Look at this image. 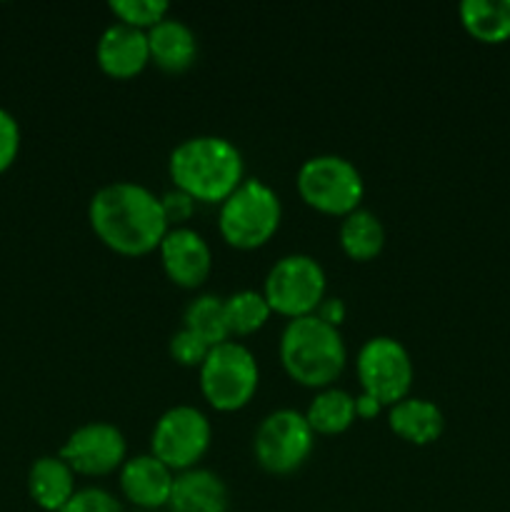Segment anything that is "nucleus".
I'll return each instance as SVG.
<instances>
[{
    "instance_id": "obj_9",
    "label": "nucleus",
    "mask_w": 510,
    "mask_h": 512,
    "mask_svg": "<svg viewBox=\"0 0 510 512\" xmlns=\"http://www.w3.org/2000/svg\"><path fill=\"white\" fill-rule=\"evenodd\" d=\"M213 440L208 415L195 405H175L165 410L150 435V453L168 465L173 473L198 468Z\"/></svg>"
},
{
    "instance_id": "obj_4",
    "label": "nucleus",
    "mask_w": 510,
    "mask_h": 512,
    "mask_svg": "<svg viewBox=\"0 0 510 512\" xmlns=\"http://www.w3.org/2000/svg\"><path fill=\"white\" fill-rule=\"evenodd\" d=\"M280 218L283 205L278 193L260 178H245L220 203L218 230L233 248L255 250L278 233Z\"/></svg>"
},
{
    "instance_id": "obj_18",
    "label": "nucleus",
    "mask_w": 510,
    "mask_h": 512,
    "mask_svg": "<svg viewBox=\"0 0 510 512\" xmlns=\"http://www.w3.org/2000/svg\"><path fill=\"white\" fill-rule=\"evenodd\" d=\"M388 425L398 438L410 445H430L443 435V410L425 398L408 395L388 408Z\"/></svg>"
},
{
    "instance_id": "obj_29",
    "label": "nucleus",
    "mask_w": 510,
    "mask_h": 512,
    "mask_svg": "<svg viewBox=\"0 0 510 512\" xmlns=\"http://www.w3.org/2000/svg\"><path fill=\"white\" fill-rule=\"evenodd\" d=\"M315 315H318L320 320H325L328 325H333V328H340V323H343L345 315H348V308H345L343 298L325 295L323 303H320L318 310H315Z\"/></svg>"
},
{
    "instance_id": "obj_10",
    "label": "nucleus",
    "mask_w": 510,
    "mask_h": 512,
    "mask_svg": "<svg viewBox=\"0 0 510 512\" xmlns=\"http://www.w3.org/2000/svg\"><path fill=\"white\" fill-rule=\"evenodd\" d=\"M313 445L315 433L305 420V413L290 408L265 415L253 435L255 460L273 475H288L303 468L313 453Z\"/></svg>"
},
{
    "instance_id": "obj_3",
    "label": "nucleus",
    "mask_w": 510,
    "mask_h": 512,
    "mask_svg": "<svg viewBox=\"0 0 510 512\" xmlns=\"http://www.w3.org/2000/svg\"><path fill=\"white\" fill-rule=\"evenodd\" d=\"M278 353L285 373L298 385L315 390L333 388L348 363L340 328H333L315 313L288 320L280 333Z\"/></svg>"
},
{
    "instance_id": "obj_17",
    "label": "nucleus",
    "mask_w": 510,
    "mask_h": 512,
    "mask_svg": "<svg viewBox=\"0 0 510 512\" xmlns=\"http://www.w3.org/2000/svg\"><path fill=\"white\" fill-rule=\"evenodd\" d=\"M28 495L40 510L60 512L75 495V473L60 455H43L28 470Z\"/></svg>"
},
{
    "instance_id": "obj_7",
    "label": "nucleus",
    "mask_w": 510,
    "mask_h": 512,
    "mask_svg": "<svg viewBox=\"0 0 510 512\" xmlns=\"http://www.w3.org/2000/svg\"><path fill=\"white\" fill-rule=\"evenodd\" d=\"M328 278L313 255L293 253L280 258L265 275L263 295L270 310L285 318H303L313 315L323 303Z\"/></svg>"
},
{
    "instance_id": "obj_5",
    "label": "nucleus",
    "mask_w": 510,
    "mask_h": 512,
    "mask_svg": "<svg viewBox=\"0 0 510 512\" xmlns=\"http://www.w3.org/2000/svg\"><path fill=\"white\" fill-rule=\"evenodd\" d=\"M200 393L210 408L220 413H235L245 408L258 393L260 370L255 355L238 340L210 348L200 365Z\"/></svg>"
},
{
    "instance_id": "obj_24",
    "label": "nucleus",
    "mask_w": 510,
    "mask_h": 512,
    "mask_svg": "<svg viewBox=\"0 0 510 512\" xmlns=\"http://www.w3.org/2000/svg\"><path fill=\"white\" fill-rule=\"evenodd\" d=\"M108 8L113 10L118 23L145 33L170 15V5L165 0H110Z\"/></svg>"
},
{
    "instance_id": "obj_11",
    "label": "nucleus",
    "mask_w": 510,
    "mask_h": 512,
    "mask_svg": "<svg viewBox=\"0 0 510 512\" xmlns=\"http://www.w3.org/2000/svg\"><path fill=\"white\" fill-rule=\"evenodd\" d=\"M58 455L73 468L75 475L100 478L123 468L128 460V443L113 423L95 420L75 428Z\"/></svg>"
},
{
    "instance_id": "obj_28",
    "label": "nucleus",
    "mask_w": 510,
    "mask_h": 512,
    "mask_svg": "<svg viewBox=\"0 0 510 512\" xmlns=\"http://www.w3.org/2000/svg\"><path fill=\"white\" fill-rule=\"evenodd\" d=\"M160 205H163V213H165V220H168V225L175 223V228H180V225H183L195 210V200L178 188L160 195Z\"/></svg>"
},
{
    "instance_id": "obj_26",
    "label": "nucleus",
    "mask_w": 510,
    "mask_h": 512,
    "mask_svg": "<svg viewBox=\"0 0 510 512\" xmlns=\"http://www.w3.org/2000/svg\"><path fill=\"white\" fill-rule=\"evenodd\" d=\"M60 512H123L120 500L103 488H83L75 490L73 498L68 500Z\"/></svg>"
},
{
    "instance_id": "obj_19",
    "label": "nucleus",
    "mask_w": 510,
    "mask_h": 512,
    "mask_svg": "<svg viewBox=\"0 0 510 512\" xmlns=\"http://www.w3.org/2000/svg\"><path fill=\"white\" fill-rule=\"evenodd\" d=\"M338 240L340 248H343V253L350 260L365 263V260H373L383 253L385 228L378 215L365 208H358L340 220Z\"/></svg>"
},
{
    "instance_id": "obj_30",
    "label": "nucleus",
    "mask_w": 510,
    "mask_h": 512,
    "mask_svg": "<svg viewBox=\"0 0 510 512\" xmlns=\"http://www.w3.org/2000/svg\"><path fill=\"white\" fill-rule=\"evenodd\" d=\"M380 410H383V405H380L375 398H370V395L360 393L358 398H355V415H358L360 420L375 418V415H378Z\"/></svg>"
},
{
    "instance_id": "obj_12",
    "label": "nucleus",
    "mask_w": 510,
    "mask_h": 512,
    "mask_svg": "<svg viewBox=\"0 0 510 512\" xmlns=\"http://www.w3.org/2000/svg\"><path fill=\"white\" fill-rule=\"evenodd\" d=\"M158 253L165 275L180 288H200L213 270V253H210L208 240L188 225L170 228Z\"/></svg>"
},
{
    "instance_id": "obj_6",
    "label": "nucleus",
    "mask_w": 510,
    "mask_h": 512,
    "mask_svg": "<svg viewBox=\"0 0 510 512\" xmlns=\"http://www.w3.org/2000/svg\"><path fill=\"white\" fill-rule=\"evenodd\" d=\"M300 198L305 205L315 208L318 213L338 215L345 218L348 213L360 208L365 195V183L360 170L343 155H313L298 168Z\"/></svg>"
},
{
    "instance_id": "obj_21",
    "label": "nucleus",
    "mask_w": 510,
    "mask_h": 512,
    "mask_svg": "<svg viewBox=\"0 0 510 512\" xmlns=\"http://www.w3.org/2000/svg\"><path fill=\"white\" fill-rule=\"evenodd\" d=\"M355 398L348 390L325 388L305 410V420L315 435H340L355 423Z\"/></svg>"
},
{
    "instance_id": "obj_1",
    "label": "nucleus",
    "mask_w": 510,
    "mask_h": 512,
    "mask_svg": "<svg viewBox=\"0 0 510 512\" xmlns=\"http://www.w3.org/2000/svg\"><path fill=\"white\" fill-rule=\"evenodd\" d=\"M88 220L110 250L130 258L158 250L170 230L158 195L133 180H118L95 190L88 203Z\"/></svg>"
},
{
    "instance_id": "obj_13",
    "label": "nucleus",
    "mask_w": 510,
    "mask_h": 512,
    "mask_svg": "<svg viewBox=\"0 0 510 512\" xmlns=\"http://www.w3.org/2000/svg\"><path fill=\"white\" fill-rule=\"evenodd\" d=\"M95 60L110 78H135L150 63L148 33L115 20L100 33L98 45H95Z\"/></svg>"
},
{
    "instance_id": "obj_15",
    "label": "nucleus",
    "mask_w": 510,
    "mask_h": 512,
    "mask_svg": "<svg viewBox=\"0 0 510 512\" xmlns=\"http://www.w3.org/2000/svg\"><path fill=\"white\" fill-rule=\"evenodd\" d=\"M168 508L170 512H228V485L213 470H185L175 475Z\"/></svg>"
},
{
    "instance_id": "obj_27",
    "label": "nucleus",
    "mask_w": 510,
    "mask_h": 512,
    "mask_svg": "<svg viewBox=\"0 0 510 512\" xmlns=\"http://www.w3.org/2000/svg\"><path fill=\"white\" fill-rule=\"evenodd\" d=\"M20 153V125L10 110L0 108V173L15 163Z\"/></svg>"
},
{
    "instance_id": "obj_20",
    "label": "nucleus",
    "mask_w": 510,
    "mask_h": 512,
    "mask_svg": "<svg viewBox=\"0 0 510 512\" xmlns=\"http://www.w3.org/2000/svg\"><path fill=\"white\" fill-rule=\"evenodd\" d=\"M458 15L463 28L480 43H505L510 38V0H463Z\"/></svg>"
},
{
    "instance_id": "obj_23",
    "label": "nucleus",
    "mask_w": 510,
    "mask_h": 512,
    "mask_svg": "<svg viewBox=\"0 0 510 512\" xmlns=\"http://www.w3.org/2000/svg\"><path fill=\"white\" fill-rule=\"evenodd\" d=\"M225 323H228L230 338H245L255 330L263 328L270 318V305L258 290H238V293L223 298Z\"/></svg>"
},
{
    "instance_id": "obj_16",
    "label": "nucleus",
    "mask_w": 510,
    "mask_h": 512,
    "mask_svg": "<svg viewBox=\"0 0 510 512\" xmlns=\"http://www.w3.org/2000/svg\"><path fill=\"white\" fill-rule=\"evenodd\" d=\"M150 60L165 73H185L198 58V38L185 20L168 18L148 30Z\"/></svg>"
},
{
    "instance_id": "obj_22",
    "label": "nucleus",
    "mask_w": 510,
    "mask_h": 512,
    "mask_svg": "<svg viewBox=\"0 0 510 512\" xmlns=\"http://www.w3.org/2000/svg\"><path fill=\"white\" fill-rule=\"evenodd\" d=\"M183 328L198 335L200 340L215 348V345L230 340L228 323H225V303L218 295H198L193 303L185 308Z\"/></svg>"
},
{
    "instance_id": "obj_2",
    "label": "nucleus",
    "mask_w": 510,
    "mask_h": 512,
    "mask_svg": "<svg viewBox=\"0 0 510 512\" xmlns=\"http://www.w3.org/2000/svg\"><path fill=\"white\" fill-rule=\"evenodd\" d=\"M170 180L195 203H223L245 180V163L235 143L220 135H195L173 148Z\"/></svg>"
},
{
    "instance_id": "obj_14",
    "label": "nucleus",
    "mask_w": 510,
    "mask_h": 512,
    "mask_svg": "<svg viewBox=\"0 0 510 512\" xmlns=\"http://www.w3.org/2000/svg\"><path fill=\"white\" fill-rule=\"evenodd\" d=\"M175 473L160 463L153 453L133 455L120 468V493L128 503L143 510H158L168 505Z\"/></svg>"
},
{
    "instance_id": "obj_25",
    "label": "nucleus",
    "mask_w": 510,
    "mask_h": 512,
    "mask_svg": "<svg viewBox=\"0 0 510 512\" xmlns=\"http://www.w3.org/2000/svg\"><path fill=\"white\" fill-rule=\"evenodd\" d=\"M168 350L170 358H173L175 363L185 365V368H200L203 360L208 358L210 345L205 343V340H200L195 333H190V330L180 328L178 333H173V338H170Z\"/></svg>"
},
{
    "instance_id": "obj_8",
    "label": "nucleus",
    "mask_w": 510,
    "mask_h": 512,
    "mask_svg": "<svg viewBox=\"0 0 510 512\" xmlns=\"http://www.w3.org/2000/svg\"><path fill=\"white\" fill-rule=\"evenodd\" d=\"M355 373L363 393L378 400L383 408L408 398L415 378L408 348L390 335H375L360 345Z\"/></svg>"
}]
</instances>
